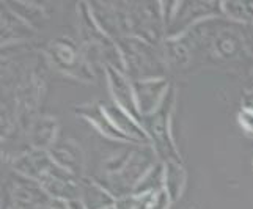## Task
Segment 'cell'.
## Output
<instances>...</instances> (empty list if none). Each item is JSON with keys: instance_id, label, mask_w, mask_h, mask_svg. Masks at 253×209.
Segmentation results:
<instances>
[{"instance_id": "1", "label": "cell", "mask_w": 253, "mask_h": 209, "mask_svg": "<svg viewBox=\"0 0 253 209\" xmlns=\"http://www.w3.org/2000/svg\"><path fill=\"white\" fill-rule=\"evenodd\" d=\"M171 98H173V94L169 93V96L164 98L161 107L158 110L151 113V115L142 117L140 126L145 127V132L148 137H151L153 140H156V146H158V150L164 156H169L171 161H178V156L171 145V140L169 137V127H167L169 113L171 109Z\"/></svg>"}, {"instance_id": "2", "label": "cell", "mask_w": 253, "mask_h": 209, "mask_svg": "<svg viewBox=\"0 0 253 209\" xmlns=\"http://www.w3.org/2000/svg\"><path fill=\"white\" fill-rule=\"evenodd\" d=\"M107 71H109V84H110L113 98H115L117 104L125 112H127L132 118H135L137 121H142V118L138 117L137 101L134 99V93L130 90L129 82L120 73H117L115 69L109 68Z\"/></svg>"}, {"instance_id": "3", "label": "cell", "mask_w": 253, "mask_h": 209, "mask_svg": "<svg viewBox=\"0 0 253 209\" xmlns=\"http://www.w3.org/2000/svg\"><path fill=\"white\" fill-rule=\"evenodd\" d=\"M104 110H106L107 117L112 120V123L115 125V127L120 130V132H123L129 140L148 142V135L142 129V126L137 125V120L130 117L127 112H125L118 104L112 102L110 106H104Z\"/></svg>"}, {"instance_id": "4", "label": "cell", "mask_w": 253, "mask_h": 209, "mask_svg": "<svg viewBox=\"0 0 253 209\" xmlns=\"http://www.w3.org/2000/svg\"><path fill=\"white\" fill-rule=\"evenodd\" d=\"M171 202L167 190H156L140 195H130L117 200V209H169Z\"/></svg>"}, {"instance_id": "5", "label": "cell", "mask_w": 253, "mask_h": 209, "mask_svg": "<svg viewBox=\"0 0 253 209\" xmlns=\"http://www.w3.org/2000/svg\"><path fill=\"white\" fill-rule=\"evenodd\" d=\"M159 82H138L135 84V94H137V106L142 112V117H146V115H151L154 113V109L156 106L161 102L164 96V88L167 86V84L159 86V88H154L156 85Z\"/></svg>"}, {"instance_id": "6", "label": "cell", "mask_w": 253, "mask_h": 209, "mask_svg": "<svg viewBox=\"0 0 253 209\" xmlns=\"http://www.w3.org/2000/svg\"><path fill=\"white\" fill-rule=\"evenodd\" d=\"M85 118H88L90 121H93V125L96 127H99L104 134H107L109 137L113 138H121V140H129V138L120 132V130L115 127V125L112 123V120L107 117L104 107H86V109H81L79 110Z\"/></svg>"}, {"instance_id": "7", "label": "cell", "mask_w": 253, "mask_h": 209, "mask_svg": "<svg viewBox=\"0 0 253 209\" xmlns=\"http://www.w3.org/2000/svg\"><path fill=\"white\" fill-rule=\"evenodd\" d=\"M164 187H165V167L158 164L137 182L132 194L140 195L148 192H156V190H162Z\"/></svg>"}, {"instance_id": "8", "label": "cell", "mask_w": 253, "mask_h": 209, "mask_svg": "<svg viewBox=\"0 0 253 209\" xmlns=\"http://www.w3.org/2000/svg\"><path fill=\"white\" fill-rule=\"evenodd\" d=\"M184 178V170L181 168V165L174 164L173 161L165 165V190H167L171 202H174L181 195Z\"/></svg>"}, {"instance_id": "9", "label": "cell", "mask_w": 253, "mask_h": 209, "mask_svg": "<svg viewBox=\"0 0 253 209\" xmlns=\"http://www.w3.org/2000/svg\"><path fill=\"white\" fill-rule=\"evenodd\" d=\"M223 11L238 21H253V2H223Z\"/></svg>"}, {"instance_id": "10", "label": "cell", "mask_w": 253, "mask_h": 209, "mask_svg": "<svg viewBox=\"0 0 253 209\" xmlns=\"http://www.w3.org/2000/svg\"><path fill=\"white\" fill-rule=\"evenodd\" d=\"M238 123L244 132L253 135V109L242 107L238 113Z\"/></svg>"}, {"instance_id": "11", "label": "cell", "mask_w": 253, "mask_h": 209, "mask_svg": "<svg viewBox=\"0 0 253 209\" xmlns=\"http://www.w3.org/2000/svg\"><path fill=\"white\" fill-rule=\"evenodd\" d=\"M46 209H71L69 206V202L62 198H52L49 200V205L46 206Z\"/></svg>"}, {"instance_id": "12", "label": "cell", "mask_w": 253, "mask_h": 209, "mask_svg": "<svg viewBox=\"0 0 253 209\" xmlns=\"http://www.w3.org/2000/svg\"><path fill=\"white\" fill-rule=\"evenodd\" d=\"M69 206H71V209H85L81 200H73V202H69Z\"/></svg>"}, {"instance_id": "13", "label": "cell", "mask_w": 253, "mask_h": 209, "mask_svg": "<svg viewBox=\"0 0 253 209\" xmlns=\"http://www.w3.org/2000/svg\"><path fill=\"white\" fill-rule=\"evenodd\" d=\"M244 107H250V109H253V93H250L249 96L246 98V104H244Z\"/></svg>"}]
</instances>
